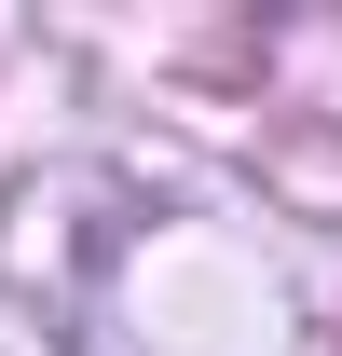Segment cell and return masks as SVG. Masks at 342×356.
Masks as SVG:
<instances>
[]
</instances>
